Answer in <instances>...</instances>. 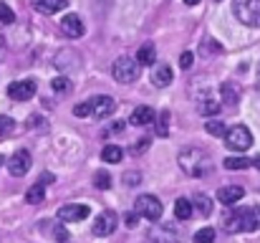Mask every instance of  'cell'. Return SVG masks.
Masks as SVG:
<instances>
[{
    "mask_svg": "<svg viewBox=\"0 0 260 243\" xmlns=\"http://www.w3.org/2000/svg\"><path fill=\"white\" fill-rule=\"evenodd\" d=\"M250 165H253L255 170H260V155H258V157H253V160H250Z\"/></svg>",
    "mask_w": 260,
    "mask_h": 243,
    "instance_id": "42",
    "label": "cell"
},
{
    "mask_svg": "<svg viewBox=\"0 0 260 243\" xmlns=\"http://www.w3.org/2000/svg\"><path fill=\"white\" fill-rule=\"evenodd\" d=\"M149 241L152 243H184L182 233L177 231V226L172 223H159L149 228Z\"/></svg>",
    "mask_w": 260,
    "mask_h": 243,
    "instance_id": "7",
    "label": "cell"
},
{
    "mask_svg": "<svg viewBox=\"0 0 260 243\" xmlns=\"http://www.w3.org/2000/svg\"><path fill=\"white\" fill-rule=\"evenodd\" d=\"M184 3H187V5H197L200 0H184Z\"/></svg>",
    "mask_w": 260,
    "mask_h": 243,
    "instance_id": "44",
    "label": "cell"
},
{
    "mask_svg": "<svg viewBox=\"0 0 260 243\" xmlns=\"http://www.w3.org/2000/svg\"><path fill=\"white\" fill-rule=\"evenodd\" d=\"M51 86H53V91H56V94H66V91H71V81L66 79V76H56Z\"/></svg>",
    "mask_w": 260,
    "mask_h": 243,
    "instance_id": "30",
    "label": "cell"
},
{
    "mask_svg": "<svg viewBox=\"0 0 260 243\" xmlns=\"http://www.w3.org/2000/svg\"><path fill=\"white\" fill-rule=\"evenodd\" d=\"M121 129H124V124H121V122H116V124H111V129H109V132H111V134H114V132L119 134Z\"/></svg>",
    "mask_w": 260,
    "mask_h": 243,
    "instance_id": "41",
    "label": "cell"
},
{
    "mask_svg": "<svg viewBox=\"0 0 260 243\" xmlns=\"http://www.w3.org/2000/svg\"><path fill=\"white\" fill-rule=\"evenodd\" d=\"M225 165V170H245V167H250V160L248 157H228V160H222Z\"/></svg>",
    "mask_w": 260,
    "mask_h": 243,
    "instance_id": "25",
    "label": "cell"
},
{
    "mask_svg": "<svg viewBox=\"0 0 260 243\" xmlns=\"http://www.w3.org/2000/svg\"><path fill=\"white\" fill-rule=\"evenodd\" d=\"M192 208H197V213H200V215H210V213H212V200H210L207 195H202V193H200V195L194 198Z\"/></svg>",
    "mask_w": 260,
    "mask_h": 243,
    "instance_id": "24",
    "label": "cell"
},
{
    "mask_svg": "<svg viewBox=\"0 0 260 243\" xmlns=\"http://www.w3.org/2000/svg\"><path fill=\"white\" fill-rule=\"evenodd\" d=\"M43 198H46V187H43L41 182H36L33 187L25 190V203H30V205H41Z\"/></svg>",
    "mask_w": 260,
    "mask_h": 243,
    "instance_id": "22",
    "label": "cell"
},
{
    "mask_svg": "<svg viewBox=\"0 0 260 243\" xmlns=\"http://www.w3.org/2000/svg\"><path fill=\"white\" fill-rule=\"evenodd\" d=\"M88 101H91V117H93V119H106V117H111V114L116 112V101H114L111 96H106V94L93 96V99H88Z\"/></svg>",
    "mask_w": 260,
    "mask_h": 243,
    "instance_id": "9",
    "label": "cell"
},
{
    "mask_svg": "<svg viewBox=\"0 0 260 243\" xmlns=\"http://www.w3.org/2000/svg\"><path fill=\"white\" fill-rule=\"evenodd\" d=\"M116 213H111V210H104L99 218H96V223H93V236H99V238H106V236H111L114 231H116Z\"/></svg>",
    "mask_w": 260,
    "mask_h": 243,
    "instance_id": "11",
    "label": "cell"
},
{
    "mask_svg": "<svg viewBox=\"0 0 260 243\" xmlns=\"http://www.w3.org/2000/svg\"><path fill=\"white\" fill-rule=\"evenodd\" d=\"M152 84H154V86H159V89L170 86V84H172V66L159 64V66L152 71Z\"/></svg>",
    "mask_w": 260,
    "mask_h": 243,
    "instance_id": "17",
    "label": "cell"
},
{
    "mask_svg": "<svg viewBox=\"0 0 260 243\" xmlns=\"http://www.w3.org/2000/svg\"><path fill=\"white\" fill-rule=\"evenodd\" d=\"M121 157H124V150L119 145H106L101 150V160L104 162H121Z\"/></svg>",
    "mask_w": 260,
    "mask_h": 243,
    "instance_id": "23",
    "label": "cell"
},
{
    "mask_svg": "<svg viewBox=\"0 0 260 243\" xmlns=\"http://www.w3.org/2000/svg\"><path fill=\"white\" fill-rule=\"evenodd\" d=\"M139 180H142V172H137V170H129V172H124V182H126L129 187L139 185Z\"/></svg>",
    "mask_w": 260,
    "mask_h": 243,
    "instance_id": "34",
    "label": "cell"
},
{
    "mask_svg": "<svg viewBox=\"0 0 260 243\" xmlns=\"http://www.w3.org/2000/svg\"><path fill=\"white\" fill-rule=\"evenodd\" d=\"M13 20H15L13 8H10V5H5V3H0V23H3V25H10Z\"/></svg>",
    "mask_w": 260,
    "mask_h": 243,
    "instance_id": "29",
    "label": "cell"
},
{
    "mask_svg": "<svg viewBox=\"0 0 260 243\" xmlns=\"http://www.w3.org/2000/svg\"><path fill=\"white\" fill-rule=\"evenodd\" d=\"M30 165H33V157H30L28 150H15L13 157L8 160V170H10L13 177H23L30 170Z\"/></svg>",
    "mask_w": 260,
    "mask_h": 243,
    "instance_id": "10",
    "label": "cell"
},
{
    "mask_svg": "<svg viewBox=\"0 0 260 243\" xmlns=\"http://www.w3.org/2000/svg\"><path fill=\"white\" fill-rule=\"evenodd\" d=\"M192 213H194L192 203H189L187 198H177V203H174V215H177V221H189Z\"/></svg>",
    "mask_w": 260,
    "mask_h": 243,
    "instance_id": "20",
    "label": "cell"
},
{
    "mask_svg": "<svg viewBox=\"0 0 260 243\" xmlns=\"http://www.w3.org/2000/svg\"><path fill=\"white\" fill-rule=\"evenodd\" d=\"M84 31H86V28H84V20H81L76 13L61 18V33H63V36H69V38H81Z\"/></svg>",
    "mask_w": 260,
    "mask_h": 243,
    "instance_id": "13",
    "label": "cell"
},
{
    "mask_svg": "<svg viewBox=\"0 0 260 243\" xmlns=\"http://www.w3.org/2000/svg\"><path fill=\"white\" fill-rule=\"evenodd\" d=\"M13 129H15V122H13L10 117L0 114V137H8V134H10Z\"/></svg>",
    "mask_w": 260,
    "mask_h": 243,
    "instance_id": "31",
    "label": "cell"
},
{
    "mask_svg": "<svg viewBox=\"0 0 260 243\" xmlns=\"http://www.w3.org/2000/svg\"><path fill=\"white\" fill-rule=\"evenodd\" d=\"M111 76H114V81H119V84H132V81L139 79V64L134 59H129V56H121L119 61H114Z\"/></svg>",
    "mask_w": 260,
    "mask_h": 243,
    "instance_id": "6",
    "label": "cell"
},
{
    "mask_svg": "<svg viewBox=\"0 0 260 243\" xmlns=\"http://www.w3.org/2000/svg\"><path fill=\"white\" fill-rule=\"evenodd\" d=\"M53 236H56V238H58L61 243H71L69 233H66V228H63V223H56V228H53Z\"/></svg>",
    "mask_w": 260,
    "mask_h": 243,
    "instance_id": "36",
    "label": "cell"
},
{
    "mask_svg": "<svg viewBox=\"0 0 260 243\" xmlns=\"http://www.w3.org/2000/svg\"><path fill=\"white\" fill-rule=\"evenodd\" d=\"M177 162H179L182 172L189 175V177H207L212 172V167H215L212 155L207 150H202V147H184V150H179Z\"/></svg>",
    "mask_w": 260,
    "mask_h": 243,
    "instance_id": "1",
    "label": "cell"
},
{
    "mask_svg": "<svg viewBox=\"0 0 260 243\" xmlns=\"http://www.w3.org/2000/svg\"><path fill=\"white\" fill-rule=\"evenodd\" d=\"M260 228V208H238L225 213L222 218V231L225 233H245V231H258Z\"/></svg>",
    "mask_w": 260,
    "mask_h": 243,
    "instance_id": "2",
    "label": "cell"
},
{
    "mask_svg": "<svg viewBox=\"0 0 260 243\" xmlns=\"http://www.w3.org/2000/svg\"><path fill=\"white\" fill-rule=\"evenodd\" d=\"M197 112H200L202 117H217V114L222 112V104H220L217 99H202V101L197 104Z\"/></svg>",
    "mask_w": 260,
    "mask_h": 243,
    "instance_id": "19",
    "label": "cell"
},
{
    "mask_svg": "<svg viewBox=\"0 0 260 243\" xmlns=\"http://www.w3.org/2000/svg\"><path fill=\"white\" fill-rule=\"evenodd\" d=\"M233 13L243 25L260 28V0H235Z\"/></svg>",
    "mask_w": 260,
    "mask_h": 243,
    "instance_id": "3",
    "label": "cell"
},
{
    "mask_svg": "<svg viewBox=\"0 0 260 243\" xmlns=\"http://www.w3.org/2000/svg\"><path fill=\"white\" fill-rule=\"evenodd\" d=\"M225 145L233 152H245L253 145V134H250V129L245 124H235V127H230L225 132Z\"/></svg>",
    "mask_w": 260,
    "mask_h": 243,
    "instance_id": "4",
    "label": "cell"
},
{
    "mask_svg": "<svg viewBox=\"0 0 260 243\" xmlns=\"http://www.w3.org/2000/svg\"><path fill=\"white\" fill-rule=\"evenodd\" d=\"M255 89H258V94H260V64H258V81H255Z\"/></svg>",
    "mask_w": 260,
    "mask_h": 243,
    "instance_id": "43",
    "label": "cell"
},
{
    "mask_svg": "<svg viewBox=\"0 0 260 243\" xmlns=\"http://www.w3.org/2000/svg\"><path fill=\"white\" fill-rule=\"evenodd\" d=\"M149 145H152V142H149V137H144V140H139V145H132V147H129V155H134V157H137V155H142L144 150H149Z\"/></svg>",
    "mask_w": 260,
    "mask_h": 243,
    "instance_id": "33",
    "label": "cell"
},
{
    "mask_svg": "<svg viewBox=\"0 0 260 243\" xmlns=\"http://www.w3.org/2000/svg\"><path fill=\"white\" fill-rule=\"evenodd\" d=\"M137 223H139V215H137V213H134V210H132V213H126V215H124V226H126V228H134V226H137Z\"/></svg>",
    "mask_w": 260,
    "mask_h": 243,
    "instance_id": "38",
    "label": "cell"
},
{
    "mask_svg": "<svg viewBox=\"0 0 260 243\" xmlns=\"http://www.w3.org/2000/svg\"><path fill=\"white\" fill-rule=\"evenodd\" d=\"M3 162H5V160H3V157H0V165H3Z\"/></svg>",
    "mask_w": 260,
    "mask_h": 243,
    "instance_id": "46",
    "label": "cell"
},
{
    "mask_svg": "<svg viewBox=\"0 0 260 243\" xmlns=\"http://www.w3.org/2000/svg\"><path fill=\"white\" fill-rule=\"evenodd\" d=\"M74 114L76 117H91V101H81L74 106Z\"/></svg>",
    "mask_w": 260,
    "mask_h": 243,
    "instance_id": "35",
    "label": "cell"
},
{
    "mask_svg": "<svg viewBox=\"0 0 260 243\" xmlns=\"http://www.w3.org/2000/svg\"><path fill=\"white\" fill-rule=\"evenodd\" d=\"M88 218V208L86 205H63L58 208V221L61 223H79V221H86Z\"/></svg>",
    "mask_w": 260,
    "mask_h": 243,
    "instance_id": "12",
    "label": "cell"
},
{
    "mask_svg": "<svg viewBox=\"0 0 260 243\" xmlns=\"http://www.w3.org/2000/svg\"><path fill=\"white\" fill-rule=\"evenodd\" d=\"M215 241V228H200L194 233V243H212Z\"/></svg>",
    "mask_w": 260,
    "mask_h": 243,
    "instance_id": "28",
    "label": "cell"
},
{
    "mask_svg": "<svg viewBox=\"0 0 260 243\" xmlns=\"http://www.w3.org/2000/svg\"><path fill=\"white\" fill-rule=\"evenodd\" d=\"M167 122H170V112H162V114H159V127H157V134H159V137H167V134H170Z\"/></svg>",
    "mask_w": 260,
    "mask_h": 243,
    "instance_id": "32",
    "label": "cell"
},
{
    "mask_svg": "<svg viewBox=\"0 0 260 243\" xmlns=\"http://www.w3.org/2000/svg\"><path fill=\"white\" fill-rule=\"evenodd\" d=\"M205 129H207V134H212V137H225V124L222 122H217V119H212V122H207L205 124Z\"/></svg>",
    "mask_w": 260,
    "mask_h": 243,
    "instance_id": "27",
    "label": "cell"
},
{
    "mask_svg": "<svg viewBox=\"0 0 260 243\" xmlns=\"http://www.w3.org/2000/svg\"><path fill=\"white\" fill-rule=\"evenodd\" d=\"M3 46H5V38H3V36H0V51H3Z\"/></svg>",
    "mask_w": 260,
    "mask_h": 243,
    "instance_id": "45",
    "label": "cell"
},
{
    "mask_svg": "<svg viewBox=\"0 0 260 243\" xmlns=\"http://www.w3.org/2000/svg\"><path fill=\"white\" fill-rule=\"evenodd\" d=\"M157 119V112L152 109V106H137L134 112H132V117H129V122L134 124V127H147V124H152Z\"/></svg>",
    "mask_w": 260,
    "mask_h": 243,
    "instance_id": "15",
    "label": "cell"
},
{
    "mask_svg": "<svg viewBox=\"0 0 260 243\" xmlns=\"http://www.w3.org/2000/svg\"><path fill=\"white\" fill-rule=\"evenodd\" d=\"M220 94H222V101H228V104H238V99H240V89L233 81H225L220 86Z\"/></svg>",
    "mask_w": 260,
    "mask_h": 243,
    "instance_id": "21",
    "label": "cell"
},
{
    "mask_svg": "<svg viewBox=\"0 0 260 243\" xmlns=\"http://www.w3.org/2000/svg\"><path fill=\"white\" fill-rule=\"evenodd\" d=\"M33 8L43 15H53L69 8V0H33Z\"/></svg>",
    "mask_w": 260,
    "mask_h": 243,
    "instance_id": "16",
    "label": "cell"
},
{
    "mask_svg": "<svg viewBox=\"0 0 260 243\" xmlns=\"http://www.w3.org/2000/svg\"><path fill=\"white\" fill-rule=\"evenodd\" d=\"M48 182H53V175H51V172H43V175H41V185L46 187Z\"/></svg>",
    "mask_w": 260,
    "mask_h": 243,
    "instance_id": "40",
    "label": "cell"
},
{
    "mask_svg": "<svg viewBox=\"0 0 260 243\" xmlns=\"http://www.w3.org/2000/svg\"><path fill=\"white\" fill-rule=\"evenodd\" d=\"M192 61H194V56H192L189 51H184V53L179 56V66H182V69H189V66H192Z\"/></svg>",
    "mask_w": 260,
    "mask_h": 243,
    "instance_id": "37",
    "label": "cell"
},
{
    "mask_svg": "<svg viewBox=\"0 0 260 243\" xmlns=\"http://www.w3.org/2000/svg\"><path fill=\"white\" fill-rule=\"evenodd\" d=\"M93 185H96L99 190H109V187H111V175L104 172V170H99V172L93 175Z\"/></svg>",
    "mask_w": 260,
    "mask_h": 243,
    "instance_id": "26",
    "label": "cell"
},
{
    "mask_svg": "<svg viewBox=\"0 0 260 243\" xmlns=\"http://www.w3.org/2000/svg\"><path fill=\"white\" fill-rule=\"evenodd\" d=\"M41 122H43L41 117H30V119H28V129H33V127H41Z\"/></svg>",
    "mask_w": 260,
    "mask_h": 243,
    "instance_id": "39",
    "label": "cell"
},
{
    "mask_svg": "<svg viewBox=\"0 0 260 243\" xmlns=\"http://www.w3.org/2000/svg\"><path fill=\"white\" fill-rule=\"evenodd\" d=\"M243 195H245V187L243 185H225V187L217 190V200L222 205H228V208H233L238 200H243Z\"/></svg>",
    "mask_w": 260,
    "mask_h": 243,
    "instance_id": "14",
    "label": "cell"
},
{
    "mask_svg": "<svg viewBox=\"0 0 260 243\" xmlns=\"http://www.w3.org/2000/svg\"><path fill=\"white\" fill-rule=\"evenodd\" d=\"M162 203H159V198L157 195H139L137 200H134V213L139 215V218H147V221H159L162 218Z\"/></svg>",
    "mask_w": 260,
    "mask_h": 243,
    "instance_id": "5",
    "label": "cell"
},
{
    "mask_svg": "<svg viewBox=\"0 0 260 243\" xmlns=\"http://www.w3.org/2000/svg\"><path fill=\"white\" fill-rule=\"evenodd\" d=\"M157 61V48L152 43H144L139 51H137V64L139 66H152Z\"/></svg>",
    "mask_w": 260,
    "mask_h": 243,
    "instance_id": "18",
    "label": "cell"
},
{
    "mask_svg": "<svg viewBox=\"0 0 260 243\" xmlns=\"http://www.w3.org/2000/svg\"><path fill=\"white\" fill-rule=\"evenodd\" d=\"M36 89H38V84L33 79L13 81V84L8 86V96H10L13 101H28L30 96H36Z\"/></svg>",
    "mask_w": 260,
    "mask_h": 243,
    "instance_id": "8",
    "label": "cell"
}]
</instances>
